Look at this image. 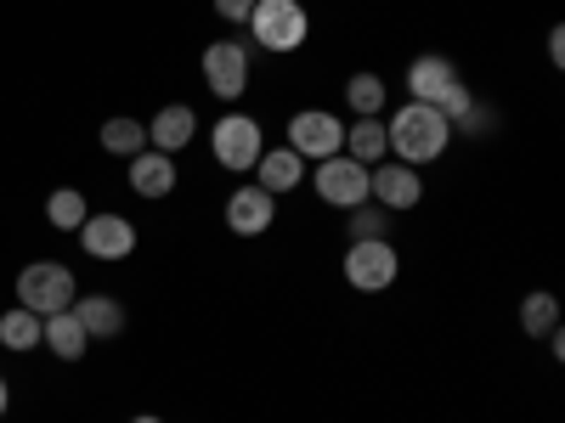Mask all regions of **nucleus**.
<instances>
[{
    "label": "nucleus",
    "instance_id": "obj_28",
    "mask_svg": "<svg viewBox=\"0 0 565 423\" xmlns=\"http://www.w3.org/2000/svg\"><path fill=\"white\" fill-rule=\"evenodd\" d=\"M7 406H12V384H7V372H0V417H7Z\"/></svg>",
    "mask_w": 565,
    "mask_h": 423
},
{
    "label": "nucleus",
    "instance_id": "obj_4",
    "mask_svg": "<svg viewBox=\"0 0 565 423\" xmlns=\"http://www.w3.org/2000/svg\"><path fill=\"white\" fill-rule=\"evenodd\" d=\"M260 153H266V130H260L255 113H238V108H232V113H221V119L210 124V159H215L221 170L249 175Z\"/></svg>",
    "mask_w": 565,
    "mask_h": 423
},
{
    "label": "nucleus",
    "instance_id": "obj_16",
    "mask_svg": "<svg viewBox=\"0 0 565 423\" xmlns=\"http://www.w3.org/2000/svg\"><path fill=\"white\" fill-rule=\"evenodd\" d=\"M74 316H79V327L90 339H119L125 334V305L114 300V294H85V300H74Z\"/></svg>",
    "mask_w": 565,
    "mask_h": 423
},
{
    "label": "nucleus",
    "instance_id": "obj_29",
    "mask_svg": "<svg viewBox=\"0 0 565 423\" xmlns=\"http://www.w3.org/2000/svg\"><path fill=\"white\" fill-rule=\"evenodd\" d=\"M130 423H164V417H153V412H141V417H130Z\"/></svg>",
    "mask_w": 565,
    "mask_h": 423
},
{
    "label": "nucleus",
    "instance_id": "obj_7",
    "mask_svg": "<svg viewBox=\"0 0 565 423\" xmlns=\"http://www.w3.org/2000/svg\"><path fill=\"white\" fill-rule=\"evenodd\" d=\"M282 148H295L306 164L334 159V153H345V119L328 113V108H300L289 119V141H282Z\"/></svg>",
    "mask_w": 565,
    "mask_h": 423
},
{
    "label": "nucleus",
    "instance_id": "obj_19",
    "mask_svg": "<svg viewBox=\"0 0 565 423\" xmlns=\"http://www.w3.org/2000/svg\"><path fill=\"white\" fill-rule=\"evenodd\" d=\"M385 102H391V85L380 79V74H351L345 79V108H351V119H385Z\"/></svg>",
    "mask_w": 565,
    "mask_h": 423
},
{
    "label": "nucleus",
    "instance_id": "obj_2",
    "mask_svg": "<svg viewBox=\"0 0 565 423\" xmlns=\"http://www.w3.org/2000/svg\"><path fill=\"white\" fill-rule=\"evenodd\" d=\"M407 97H413V102L441 108V113H447V124H452L469 102H476V90H469V85L458 79V63H452V57L424 52V57H413V63H407Z\"/></svg>",
    "mask_w": 565,
    "mask_h": 423
},
{
    "label": "nucleus",
    "instance_id": "obj_9",
    "mask_svg": "<svg viewBox=\"0 0 565 423\" xmlns=\"http://www.w3.org/2000/svg\"><path fill=\"white\" fill-rule=\"evenodd\" d=\"M199 74H204V85H210V97L238 102L244 90H249V45H244V40H215V45H204Z\"/></svg>",
    "mask_w": 565,
    "mask_h": 423
},
{
    "label": "nucleus",
    "instance_id": "obj_18",
    "mask_svg": "<svg viewBox=\"0 0 565 423\" xmlns=\"http://www.w3.org/2000/svg\"><path fill=\"white\" fill-rule=\"evenodd\" d=\"M345 159L356 164H385L391 159V141H385V119H351L345 124Z\"/></svg>",
    "mask_w": 565,
    "mask_h": 423
},
{
    "label": "nucleus",
    "instance_id": "obj_13",
    "mask_svg": "<svg viewBox=\"0 0 565 423\" xmlns=\"http://www.w3.org/2000/svg\"><path fill=\"white\" fill-rule=\"evenodd\" d=\"M125 181H130V193H136V198H170V193H175V181H181V170H175L170 153L141 148L136 159H125Z\"/></svg>",
    "mask_w": 565,
    "mask_h": 423
},
{
    "label": "nucleus",
    "instance_id": "obj_14",
    "mask_svg": "<svg viewBox=\"0 0 565 423\" xmlns=\"http://www.w3.org/2000/svg\"><path fill=\"white\" fill-rule=\"evenodd\" d=\"M193 135H199V113H193V102H164V108L148 119V148H153V153H170V159H175Z\"/></svg>",
    "mask_w": 565,
    "mask_h": 423
},
{
    "label": "nucleus",
    "instance_id": "obj_12",
    "mask_svg": "<svg viewBox=\"0 0 565 423\" xmlns=\"http://www.w3.org/2000/svg\"><path fill=\"white\" fill-rule=\"evenodd\" d=\"M226 226L238 231V238H266V231L277 226V198L266 193V186L244 181L238 193L226 198Z\"/></svg>",
    "mask_w": 565,
    "mask_h": 423
},
{
    "label": "nucleus",
    "instance_id": "obj_22",
    "mask_svg": "<svg viewBox=\"0 0 565 423\" xmlns=\"http://www.w3.org/2000/svg\"><path fill=\"white\" fill-rule=\"evenodd\" d=\"M40 316L34 311H23V305H12V311H0V345L7 350H18V356H29L34 345H40Z\"/></svg>",
    "mask_w": 565,
    "mask_h": 423
},
{
    "label": "nucleus",
    "instance_id": "obj_24",
    "mask_svg": "<svg viewBox=\"0 0 565 423\" xmlns=\"http://www.w3.org/2000/svg\"><path fill=\"white\" fill-rule=\"evenodd\" d=\"M85 215H90V204H85L79 186H57V193L45 198V220H52L57 231H79V226H85Z\"/></svg>",
    "mask_w": 565,
    "mask_h": 423
},
{
    "label": "nucleus",
    "instance_id": "obj_27",
    "mask_svg": "<svg viewBox=\"0 0 565 423\" xmlns=\"http://www.w3.org/2000/svg\"><path fill=\"white\" fill-rule=\"evenodd\" d=\"M548 63L565 68V29H548Z\"/></svg>",
    "mask_w": 565,
    "mask_h": 423
},
{
    "label": "nucleus",
    "instance_id": "obj_5",
    "mask_svg": "<svg viewBox=\"0 0 565 423\" xmlns=\"http://www.w3.org/2000/svg\"><path fill=\"white\" fill-rule=\"evenodd\" d=\"M74 300H79V282H74L68 265H57V260H34V265L18 271V305L34 311L40 322H45V316H57V311H68Z\"/></svg>",
    "mask_w": 565,
    "mask_h": 423
},
{
    "label": "nucleus",
    "instance_id": "obj_10",
    "mask_svg": "<svg viewBox=\"0 0 565 423\" xmlns=\"http://www.w3.org/2000/svg\"><path fill=\"white\" fill-rule=\"evenodd\" d=\"M367 198L380 209H391V215H407V209L424 204V175L402 159H385V164L367 170Z\"/></svg>",
    "mask_w": 565,
    "mask_h": 423
},
{
    "label": "nucleus",
    "instance_id": "obj_11",
    "mask_svg": "<svg viewBox=\"0 0 565 423\" xmlns=\"http://www.w3.org/2000/svg\"><path fill=\"white\" fill-rule=\"evenodd\" d=\"M79 249H85L90 260H103V265L130 260V254H136V226H130V215H85Z\"/></svg>",
    "mask_w": 565,
    "mask_h": 423
},
{
    "label": "nucleus",
    "instance_id": "obj_17",
    "mask_svg": "<svg viewBox=\"0 0 565 423\" xmlns=\"http://www.w3.org/2000/svg\"><path fill=\"white\" fill-rule=\"evenodd\" d=\"M40 345L52 350L57 361H79V356H85L90 334H85V327H79L74 305H68V311H57V316H45V327H40Z\"/></svg>",
    "mask_w": 565,
    "mask_h": 423
},
{
    "label": "nucleus",
    "instance_id": "obj_15",
    "mask_svg": "<svg viewBox=\"0 0 565 423\" xmlns=\"http://www.w3.org/2000/svg\"><path fill=\"white\" fill-rule=\"evenodd\" d=\"M249 175H255V186H266L271 198H282V193H295V186H306V159L295 148H266Z\"/></svg>",
    "mask_w": 565,
    "mask_h": 423
},
{
    "label": "nucleus",
    "instance_id": "obj_6",
    "mask_svg": "<svg viewBox=\"0 0 565 423\" xmlns=\"http://www.w3.org/2000/svg\"><path fill=\"white\" fill-rule=\"evenodd\" d=\"M340 276L351 282L356 294H385V289H396V276H402V254H396V243H391V238H373V243H345Z\"/></svg>",
    "mask_w": 565,
    "mask_h": 423
},
{
    "label": "nucleus",
    "instance_id": "obj_3",
    "mask_svg": "<svg viewBox=\"0 0 565 423\" xmlns=\"http://www.w3.org/2000/svg\"><path fill=\"white\" fill-rule=\"evenodd\" d=\"M249 40L260 45V52L271 57H295L300 45L311 40V12H306V0H255V12H249Z\"/></svg>",
    "mask_w": 565,
    "mask_h": 423
},
{
    "label": "nucleus",
    "instance_id": "obj_26",
    "mask_svg": "<svg viewBox=\"0 0 565 423\" xmlns=\"http://www.w3.org/2000/svg\"><path fill=\"white\" fill-rule=\"evenodd\" d=\"M249 12H255V0H215V18H221V23H232V29H244V23H249Z\"/></svg>",
    "mask_w": 565,
    "mask_h": 423
},
{
    "label": "nucleus",
    "instance_id": "obj_21",
    "mask_svg": "<svg viewBox=\"0 0 565 423\" xmlns=\"http://www.w3.org/2000/svg\"><path fill=\"white\" fill-rule=\"evenodd\" d=\"M391 226H396V215L391 209H380V204H356V209H345V238L351 243H373V238H391Z\"/></svg>",
    "mask_w": 565,
    "mask_h": 423
},
{
    "label": "nucleus",
    "instance_id": "obj_23",
    "mask_svg": "<svg viewBox=\"0 0 565 423\" xmlns=\"http://www.w3.org/2000/svg\"><path fill=\"white\" fill-rule=\"evenodd\" d=\"M141 148H148V124H141V119L119 113V119L103 124V153H114V159H136Z\"/></svg>",
    "mask_w": 565,
    "mask_h": 423
},
{
    "label": "nucleus",
    "instance_id": "obj_20",
    "mask_svg": "<svg viewBox=\"0 0 565 423\" xmlns=\"http://www.w3.org/2000/svg\"><path fill=\"white\" fill-rule=\"evenodd\" d=\"M559 327V300L548 294V289H532L526 300H521V334L526 339H548Z\"/></svg>",
    "mask_w": 565,
    "mask_h": 423
},
{
    "label": "nucleus",
    "instance_id": "obj_1",
    "mask_svg": "<svg viewBox=\"0 0 565 423\" xmlns=\"http://www.w3.org/2000/svg\"><path fill=\"white\" fill-rule=\"evenodd\" d=\"M385 141H391V159L424 170L452 148V124L430 102H407V108H396V119H385Z\"/></svg>",
    "mask_w": 565,
    "mask_h": 423
},
{
    "label": "nucleus",
    "instance_id": "obj_25",
    "mask_svg": "<svg viewBox=\"0 0 565 423\" xmlns=\"http://www.w3.org/2000/svg\"><path fill=\"white\" fill-rule=\"evenodd\" d=\"M492 130H498V108H492V102H481V97L452 119V135H492Z\"/></svg>",
    "mask_w": 565,
    "mask_h": 423
},
{
    "label": "nucleus",
    "instance_id": "obj_8",
    "mask_svg": "<svg viewBox=\"0 0 565 423\" xmlns=\"http://www.w3.org/2000/svg\"><path fill=\"white\" fill-rule=\"evenodd\" d=\"M306 175H311L317 204H328V209H356V204H367V164H356V159H345V153L311 164Z\"/></svg>",
    "mask_w": 565,
    "mask_h": 423
}]
</instances>
